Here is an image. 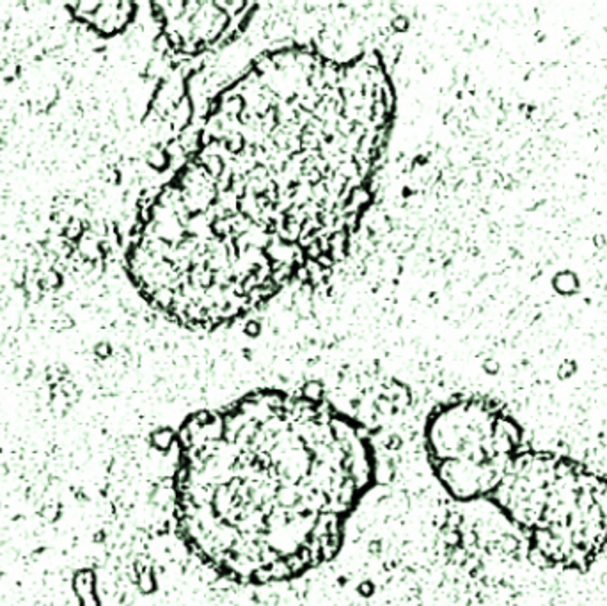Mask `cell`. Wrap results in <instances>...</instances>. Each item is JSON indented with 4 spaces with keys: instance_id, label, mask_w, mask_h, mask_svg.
<instances>
[{
    "instance_id": "6da1fadb",
    "label": "cell",
    "mask_w": 607,
    "mask_h": 606,
    "mask_svg": "<svg viewBox=\"0 0 607 606\" xmlns=\"http://www.w3.org/2000/svg\"><path fill=\"white\" fill-rule=\"evenodd\" d=\"M395 107L377 52L257 57L146 210L130 251L146 299L183 328L215 329L332 271L373 201Z\"/></svg>"
},
{
    "instance_id": "7a4b0ae2",
    "label": "cell",
    "mask_w": 607,
    "mask_h": 606,
    "mask_svg": "<svg viewBox=\"0 0 607 606\" xmlns=\"http://www.w3.org/2000/svg\"><path fill=\"white\" fill-rule=\"evenodd\" d=\"M176 441L179 539L244 585L284 583L334 560L377 480L361 423L322 398L282 389L194 413Z\"/></svg>"
},
{
    "instance_id": "3957f363",
    "label": "cell",
    "mask_w": 607,
    "mask_h": 606,
    "mask_svg": "<svg viewBox=\"0 0 607 606\" xmlns=\"http://www.w3.org/2000/svg\"><path fill=\"white\" fill-rule=\"evenodd\" d=\"M424 450L451 498L489 500L522 450V429L487 398H455L435 407L426 420Z\"/></svg>"
},
{
    "instance_id": "277c9868",
    "label": "cell",
    "mask_w": 607,
    "mask_h": 606,
    "mask_svg": "<svg viewBox=\"0 0 607 606\" xmlns=\"http://www.w3.org/2000/svg\"><path fill=\"white\" fill-rule=\"evenodd\" d=\"M172 8L178 12L176 17L167 12L163 15L169 29V42L183 52L194 53L213 45L229 25V12L219 4H192V15L188 4L179 6L183 12H179L178 6Z\"/></svg>"
}]
</instances>
